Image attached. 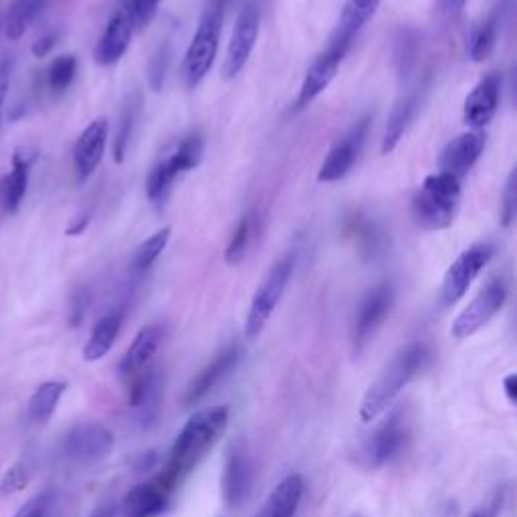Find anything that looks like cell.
<instances>
[{"mask_svg":"<svg viewBox=\"0 0 517 517\" xmlns=\"http://www.w3.org/2000/svg\"><path fill=\"white\" fill-rule=\"evenodd\" d=\"M227 425H229L227 406H213V408L198 410L178 433L170 449V459L164 475L174 485H178L221 441L223 433L227 431Z\"/></svg>","mask_w":517,"mask_h":517,"instance_id":"cell-1","label":"cell"},{"mask_svg":"<svg viewBox=\"0 0 517 517\" xmlns=\"http://www.w3.org/2000/svg\"><path fill=\"white\" fill-rule=\"evenodd\" d=\"M429 356V348L419 342L400 350L366 390L360 406L362 423H372L382 412H386L396 400V396L408 386V382L419 372H423V368L429 362Z\"/></svg>","mask_w":517,"mask_h":517,"instance_id":"cell-2","label":"cell"},{"mask_svg":"<svg viewBox=\"0 0 517 517\" xmlns=\"http://www.w3.org/2000/svg\"><path fill=\"white\" fill-rule=\"evenodd\" d=\"M461 200V180L437 172L425 178L419 192L412 198V217L427 231H441L455 221Z\"/></svg>","mask_w":517,"mask_h":517,"instance_id":"cell-3","label":"cell"},{"mask_svg":"<svg viewBox=\"0 0 517 517\" xmlns=\"http://www.w3.org/2000/svg\"><path fill=\"white\" fill-rule=\"evenodd\" d=\"M223 19H225V9L215 5H209L204 9L198 29L184 57V81L188 89H194L213 67L221 45Z\"/></svg>","mask_w":517,"mask_h":517,"instance_id":"cell-4","label":"cell"},{"mask_svg":"<svg viewBox=\"0 0 517 517\" xmlns=\"http://www.w3.org/2000/svg\"><path fill=\"white\" fill-rule=\"evenodd\" d=\"M410 435V421L404 406L394 408L390 415L368 435L358 451V463L364 469H380L404 449Z\"/></svg>","mask_w":517,"mask_h":517,"instance_id":"cell-5","label":"cell"},{"mask_svg":"<svg viewBox=\"0 0 517 517\" xmlns=\"http://www.w3.org/2000/svg\"><path fill=\"white\" fill-rule=\"evenodd\" d=\"M293 267H295V255L293 253H287L285 257H281L269 271L267 275L263 277V281L259 283L255 295H253V301H251V307H249V316H247V324H245V334L247 338H257L267 322L271 320L275 307L279 305L285 289H287V283L291 279V273H293Z\"/></svg>","mask_w":517,"mask_h":517,"instance_id":"cell-6","label":"cell"},{"mask_svg":"<svg viewBox=\"0 0 517 517\" xmlns=\"http://www.w3.org/2000/svg\"><path fill=\"white\" fill-rule=\"evenodd\" d=\"M495 253V247L489 243H475L467 251H463L453 265L447 269L441 291H439V301L443 307L455 305L471 287V283L477 279V275L483 271V267L491 261Z\"/></svg>","mask_w":517,"mask_h":517,"instance_id":"cell-7","label":"cell"},{"mask_svg":"<svg viewBox=\"0 0 517 517\" xmlns=\"http://www.w3.org/2000/svg\"><path fill=\"white\" fill-rule=\"evenodd\" d=\"M507 285L503 279H489L487 285L473 297V301L457 316L451 326V336L455 340H465L487 326L499 309L505 305Z\"/></svg>","mask_w":517,"mask_h":517,"instance_id":"cell-8","label":"cell"},{"mask_svg":"<svg viewBox=\"0 0 517 517\" xmlns=\"http://www.w3.org/2000/svg\"><path fill=\"white\" fill-rule=\"evenodd\" d=\"M114 447H116L114 433L106 425L97 421H85L75 425L63 441L65 457L83 465L108 459Z\"/></svg>","mask_w":517,"mask_h":517,"instance_id":"cell-9","label":"cell"},{"mask_svg":"<svg viewBox=\"0 0 517 517\" xmlns=\"http://www.w3.org/2000/svg\"><path fill=\"white\" fill-rule=\"evenodd\" d=\"M392 305H394V289L390 283H380L364 295L352 324L354 354H362L366 350L370 340L386 322Z\"/></svg>","mask_w":517,"mask_h":517,"instance_id":"cell-10","label":"cell"},{"mask_svg":"<svg viewBox=\"0 0 517 517\" xmlns=\"http://www.w3.org/2000/svg\"><path fill=\"white\" fill-rule=\"evenodd\" d=\"M350 45L340 43V41H330L328 49L324 53H320L314 63L309 65L303 83L299 87V95H297V108H305L312 103L324 89H328V85L334 81L346 53H348Z\"/></svg>","mask_w":517,"mask_h":517,"instance_id":"cell-11","label":"cell"},{"mask_svg":"<svg viewBox=\"0 0 517 517\" xmlns=\"http://www.w3.org/2000/svg\"><path fill=\"white\" fill-rule=\"evenodd\" d=\"M257 37H259V9L253 3H249L239 13L231 41H229V49H227V57H225V65H223V75L227 79L237 77L245 69V65L255 49Z\"/></svg>","mask_w":517,"mask_h":517,"instance_id":"cell-12","label":"cell"},{"mask_svg":"<svg viewBox=\"0 0 517 517\" xmlns=\"http://www.w3.org/2000/svg\"><path fill=\"white\" fill-rule=\"evenodd\" d=\"M368 128H370V118H362L348 130V134L330 150L324 164L320 166L318 182H338L352 170V166L356 164L364 148Z\"/></svg>","mask_w":517,"mask_h":517,"instance_id":"cell-13","label":"cell"},{"mask_svg":"<svg viewBox=\"0 0 517 517\" xmlns=\"http://www.w3.org/2000/svg\"><path fill=\"white\" fill-rule=\"evenodd\" d=\"M223 499L229 507H239L251 493L253 487V461L243 443H233L223 469Z\"/></svg>","mask_w":517,"mask_h":517,"instance_id":"cell-14","label":"cell"},{"mask_svg":"<svg viewBox=\"0 0 517 517\" xmlns=\"http://www.w3.org/2000/svg\"><path fill=\"white\" fill-rule=\"evenodd\" d=\"M239 358H241V350L237 344H229L221 352H217L215 358L206 364L186 386L184 404L192 406L200 402L206 394L213 392L235 370V366L239 364Z\"/></svg>","mask_w":517,"mask_h":517,"instance_id":"cell-15","label":"cell"},{"mask_svg":"<svg viewBox=\"0 0 517 517\" xmlns=\"http://www.w3.org/2000/svg\"><path fill=\"white\" fill-rule=\"evenodd\" d=\"M176 485L162 473L156 479L136 485L124 499L122 513L124 517H156L160 515Z\"/></svg>","mask_w":517,"mask_h":517,"instance_id":"cell-16","label":"cell"},{"mask_svg":"<svg viewBox=\"0 0 517 517\" xmlns=\"http://www.w3.org/2000/svg\"><path fill=\"white\" fill-rule=\"evenodd\" d=\"M499 93H501V75L497 71L487 73L467 95L465 108H463V118L465 124L473 130L485 128L499 106Z\"/></svg>","mask_w":517,"mask_h":517,"instance_id":"cell-17","label":"cell"},{"mask_svg":"<svg viewBox=\"0 0 517 517\" xmlns=\"http://www.w3.org/2000/svg\"><path fill=\"white\" fill-rule=\"evenodd\" d=\"M108 132H110L108 120L97 118L77 138L73 148V164H75L77 178L81 182L87 180L99 166L103 152H106V146H108Z\"/></svg>","mask_w":517,"mask_h":517,"instance_id":"cell-18","label":"cell"},{"mask_svg":"<svg viewBox=\"0 0 517 517\" xmlns=\"http://www.w3.org/2000/svg\"><path fill=\"white\" fill-rule=\"evenodd\" d=\"M128 388H130V406L136 410L140 425L142 427L154 425L160 415L162 392H164V382L160 372L154 368H148L132 382H128Z\"/></svg>","mask_w":517,"mask_h":517,"instance_id":"cell-19","label":"cell"},{"mask_svg":"<svg viewBox=\"0 0 517 517\" xmlns=\"http://www.w3.org/2000/svg\"><path fill=\"white\" fill-rule=\"evenodd\" d=\"M164 334L166 332H164L162 324H150L138 332V336L134 338L132 346L124 354L120 368H118L120 378L126 384L150 368V362L156 356V352L164 340Z\"/></svg>","mask_w":517,"mask_h":517,"instance_id":"cell-20","label":"cell"},{"mask_svg":"<svg viewBox=\"0 0 517 517\" xmlns=\"http://www.w3.org/2000/svg\"><path fill=\"white\" fill-rule=\"evenodd\" d=\"M134 23L126 11V7L122 5L110 19L106 31H103L99 43H97V49H95V61L103 67L108 65H114L118 63L124 53L128 51L130 47V41H132V35H134Z\"/></svg>","mask_w":517,"mask_h":517,"instance_id":"cell-21","label":"cell"},{"mask_svg":"<svg viewBox=\"0 0 517 517\" xmlns=\"http://www.w3.org/2000/svg\"><path fill=\"white\" fill-rule=\"evenodd\" d=\"M483 148H485V134L481 130H471L467 134H461L459 138L449 142L447 148L443 150L439 158L441 172L461 180L475 166Z\"/></svg>","mask_w":517,"mask_h":517,"instance_id":"cell-22","label":"cell"},{"mask_svg":"<svg viewBox=\"0 0 517 517\" xmlns=\"http://www.w3.org/2000/svg\"><path fill=\"white\" fill-rule=\"evenodd\" d=\"M305 491L303 477L299 473L287 475L269 495L259 517H295Z\"/></svg>","mask_w":517,"mask_h":517,"instance_id":"cell-23","label":"cell"},{"mask_svg":"<svg viewBox=\"0 0 517 517\" xmlns=\"http://www.w3.org/2000/svg\"><path fill=\"white\" fill-rule=\"evenodd\" d=\"M35 160V152L29 148L15 150L13 156V172L5 180V209L7 213H17L19 206L27 194L29 186V174Z\"/></svg>","mask_w":517,"mask_h":517,"instance_id":"cell-24","label":"cell"},{"mask_svg":"<svg viewBox=\"0 0 517 517\" xmlns=\"http://www.w3.org/2000/svg\"><path fill=\"white\" fill-rule=\"evenodd\" d=\"M124 316L122 312H112L108 316H103L95 326L93 332L83 348V360L85 362H97L101 358H106L108 352L114 348L118 334L122 330Z\"/></svg>","mask_w":517,"mask_h":517,"instance_id":"cell-25","label":"cell"},{"mask_svg":"<svg viewBox=\"0 0 517 517\" xmlns=\"http://www.w3.org/2000/svg\"><path fill=\"white\" fill-rule=\"evenodd\" d=\"M380 0H346V7L340 15L334 41L352 45L358 31L370 21V17L376 13Z\"/></svg>","mask_w":517,"mask_h":517,"instance_id":"cell-26","label":"cell"},{"mask_svg":"<svg viewBox=\"0 0 517 517\" xmlns=\"http://www.w3.org/2000/svg\"><path fill=\"white\" fill-rule=\"evenodd\" d=\"M65 390H67V382H61V380H49L39 384L29 400V421L37 427L47 425L55 415Z\"/></svg>","mask_w":517,"mask_h":517,"instance_id":"cell-27","label":"cell"},{"mask_svg":"<svg viewBox=\"0 0 517 517\" xmlns=\"http://www.w3.org/2000/svg\"><path fill=\"white\" fill-rule=\"evenodd\" d=\"M417 110V97L415 95H404L396 101V106L390 112L384 136H382V154H390L394 152V148L398 146V142L402 140L412 116H415Z\"/></svg>","mask_w":517,"mask_h":517,"instance_id":"cell-28","label":"cell"},{"mask_svg":"<svg viewBox=\"0 0 517 517\" xmlns=\"http://www.w3.org/2000/svg\"><path fill=\"white\" fill-rule=\"evenodd\" d=\"M45 5H47V0H15L9 9L7 23H5L7 37L11 41L21 39L27 33V29L31 27V23L45 9Z\"/></svg>","mask_w":517,"mask_h":517,"instance_id":"cell-29","label":"cell"},{"mask_svg":"<svg viewBox=\"0 0 517 517\" xmlns=\"http://www.w3.org/2000/svg\"><path fill=\"white\" fill-rule=\"evenodd\" d=\"M202 154H204V140L200 134H188L180 144L178 148L168 156L170 164L174 166V170L180 174L188 172V170H194L200 160H202Z\"/></svg>","mask_w":517,"mask_h":517,"instance_id":"cell-30","label":"cell"},{"mask_svg":"<svg viewBox=\"0 0 517 517\" xmlns=\"http://www.w3.org/2000/svg\"><path fill=\"white\" fill-rule=\"evenodd\" d=\"M170 235H172V229L170 227H164L160 229L158 233H154L150 239H146L134 253V259H132V269L136 273H144L146 269H150L156 259L164 253L168 241H170Z\"/></svg>","mask_w":517,"mask_h":517,"instance_id":"cell-31","label":"cell"},{"mask_svg":"<svg viewBox=\"0 0 517 517\" xmlns=\"http://www.w3.org/2000/svg\"><path fill=\"white\" fill-rule=\"evenodd\" d=\"M255 223H257L255 213H249V215H245L239 221V225H237V229H235V233L231 237V243H229V247L225 251V261L229 265H239L243 261V257H245V253H247V249H249V245L253 241Z\"/></svg>","mask_w":517,"mask_h":517,"instance_id":"cell-32","label":"cell"},{"mask_svg":"<svg viewBox=\"0 0 517 517\" xmlns=\"http://www.w3.org/2000/svg\"><path fill=\"white\" fill-rule=\"evenodd\" d=\"M495 43H497V21H495V17H491L481 27L475 29L471 43H469V57L475 63L485 61L493 53Z\"/></svg>","mask_w":517,"mask_h":517,"instance_id":"cell-33","label":"cell"},{"mask_svg":"<svg viewBox=\"0 0 517 517\" xmlns=\"http://www.w3.org/2000/svg\"><path fill=\"white\" fill-rule=\"evenodd\" d=\"M75 73H77V59L73 55L57 57L49 65V69H47V85H49V89L55 91V93L65 91L73 83Z\"/></svg>","mask_w":517,"mask_h":517,"instance_id":"cell-34","label":"cell"},{"mask_svg":"<svg viewBox=\"0 0 517 517\" xmlns=\"http://www.w3.org/2000/svg\"><path fill=\"white\" fill-rule=\"evenodd\" d=\"M178 178V172L174 170V166L170 164L168 158H164L162 162H158L154 166V170L150 172L148 176V182H146V192H148V198L152 202H158L160 198H164V194L170 190L172 182Z\"/></svg>","mask_w":517,"mask_h":517,"instance_id":"cell-35","label":"cell"},{"mask_svg":"<svg viewBox=\"0 0 517 517\" xmlns=\"http://www.w3.org/2000/svg\"><path fill=\"white\" fill-rule=\"evenodd\" d=\"M138 112H140V99L138 101L130 99V103L122 112V122H120L118 138H116V144H114V158H116V162H122L124 156H126V148L130 144V136H132Z\"/></svg>","mask_w":517,"mask_h":517,"instance_id":"cell-36","label":"cell"},{"mask_svg":"<svg viewBox=\"0 0 517 517\" xmlns=\"http://www.w3.org/2000/svg\"><path fill=\"white\" fill-rule=\"evenodd\" d=\"M170 57H172V51H170L168 43H162L156 49V53L152 55V59L148 63V83H150L152 91H160L164 87V81H166V75L170 69Z\"/></svg>","mask_w":517,"mask_h":517,"instance_id":"cell-37","label":"cell"},{"mask_svg":"<svg viewBox=\"0 0 517 517\" xmlns=\"http://www.w3.org/2000/svg\"><path fill=\"white\" fill-rule=\"evenodd\" d=\"M394 61L400 71V75H408L410 67L417 61V37L412 31H402L396 49H394Z\"/></svg>","mask_w":517,"mask_h":517,"instance_id":"cell-38","label":"cell"},{"mask_svg":"<svg viewBox=\"0 0 517 517\" xmlns=\"http://www.w3.org/2000/svg\"><path fill=\"white\" fill-rule=\"evenodd\" d=\"M158 5L160 0H126L124 3L136 31H142L144 27L150 25V21L158 11Z\"/></svg>","mask_w":517,"mask_h":517,"instance_id":"cell-39","label":"cell"},{"mask_svg":"<svg viewBox=\"0 0 517 517\" xmlns=\"http://www.w3.org/2000/svg\"><path fill=\"white\" fill-rule=\"evenodd\" d=\"M515 209H517V172L511 170L505 190L501 194V225L511 227L515 219Z\"/></svg>","mask_w":517,"mask_h":517,"instance_id":"cell-40","label":"cell"},{"mask_svg":"<svg viewBox=\"0 0 517 517\" xmlns=\"http://www.w3.org/2000/svg\"><path fill=\"white\" fill-rule=\"evenodd\" d=\"M27 483H29L27 467H25L23 463L13 465V467L5 473L3 481H0V497H11V495L23 491V489L27 487Z\"/></svg>","mask_w":517,"mask_h":517,"instance_id":"cell-41","label":"cell"},{"mask_svg":"<svg viewBox=\"0 0 517 517\" xmlns=\"http://www.w3.org/2000/svg\"><path fill=\"white\" fill-rule=\"evenodd\" d=\"M53 491H43L39 495H35L33 499H29L15 517H49L51 515V507H53Z\"/></svg>","mask_w":517,"mask_h":517,"instance_id":"cell-42","label":"cell"},{"mask_svg":"<svg viewBox=\"0 0 517 517\" xmlns=\"http://www.w3.org/2000/svg\"><path fill=\"white\" fill-rule=\"evenodd\" d=\"M55 43H57V33H47V35H43L35 45H33V55L35 57H47L51 51H53V47H55Z\"/></svg>","mask_w":517,"mask_h":517,"instance_id":"cell-43","label":"cell"},{"mask_svg":"<svg viewBox=\"0 0 517 517\" xmlns=\"http://www.w3.org/2000/svg\"><path fill=\"white\" fill-rule=\"evenodd\" d=\"M503 392H505V396H507V400H509L511 404L517 402V376H515V374L505 376V380H503Z\"/></svg>","mask_w":517,"mask_h":517,"instance_id":"cell-44","label":"cell"},{"mask_svg":"<svg viewBox=\"0 0 517 517\" xmlns=\"http://www.w3.org/2000/svg\"><path fill=\"white\" fill-rule=\"evenodd\" d=\"M439 5L445 15H457L465 7V0H439Z\"/></svg>","mask_w":517,"mask_h":517,"instance_id":"cell-45","label":"cell"},{"mask_svg":"<svg viewBox=\"0 0 517 517\" xmlns=\"http://www.w3.org/2000/svg\"><path fill=\"white\" fill-rule=\"evenodd\" d=\"M89 225V215H83V217H79L77 221H75V225H71L69 229H67V235L69 237H75V235H81L83 231H85V227Z\"/></svg>","mask_w":517,"mask_h":517,"instance_id":"cell-46","label":"cell"},{"mask_svg":"<svg viewBox=\"0 0 517 517\" xmlns=\"http://www.w3.org/2000/svg\"><path fill=\"white\" fill-rule=\"evenodd\" d=\"M91 517H116V507L112 503H103Z\"/></svg>","mask_w":517,"mask_h":517,"instance_id":"cell-47","label":"cell"},{"mask_svg":"<svg viewBox=\"0 0 517 517\" xmlns=\"http://www.w3.org/2000/svg\"><path fill=\"white\" fill-rule=\"evenodd\" d=\"M233 3V0H211L209 5H215V7H221V9H227L229 5Z\"/></svg>","mask_w":517,"mask_h":517,"instance_id":"cell-48","label":"cell"},{"mask_svg":"<svg viewBox=\"0 0 517 517\" xmlns=\"http://www.w3.org/2000/svg\"><path fill=\"white\" fill-rule=\"evenodd\" d=\"M469 517H489V515H487L485 509H477V511H473Z\"/></svg>","mask_w":517,"mask_h":517,"instance_id":"cell-49","label":"cell"},{"mask_svg":"<svg viewBox=\"0 0 517 517\" xmlns=\"http://www.w3.org/2000/svg\"><path fill=\"white\" fill-rule=\"evenodd\" d=\"M354 517H358V515H354Z\"/></svg>","mask_w":517,"mask_h":517,"instance_id":"cell-50","label":"cell"}]
</instances>
